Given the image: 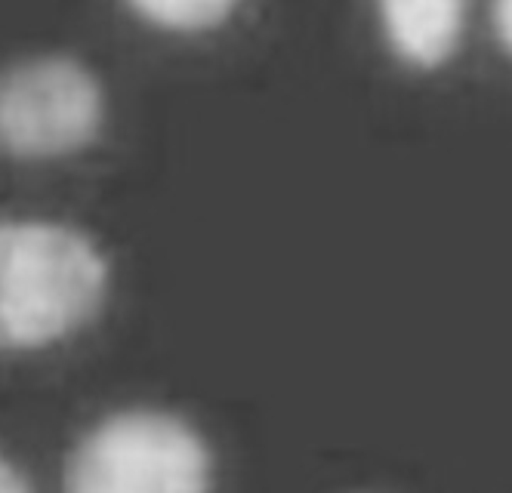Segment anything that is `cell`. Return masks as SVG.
<instances>
[{
  "label": "cell",
  "instance_id": "cell-5",
  "mask_svg": "<svg viewBox=\"0 0 512 493\" xmlns=\"http://www.w3.org/2000/svg\"><path fill=\"white\" fill-rule=\"evenodd\" d=\"M241 0H127V7L164 31L195 34L226 22Z\"/></svg>",
  "mask_w": 512,
  "mask_h": 493
},
{
  "label": "cell",
  "instance_id": "cell-1",
  "mask_svg": "<svg viewBox=\"0 0 512 493\" xmlns=\"http://www.w3.org/2000/svg\"><path fill=\"white\" fill-rule=\"evenodd\" d=\"M108 265L59 222L0 219V349H41L99 309Z\"/></svg>",
  "mask_w": 512,
  "mask_h": 493
},
{
  "label": "cell",
  "instance_id": "cell-2",
  "mask_svg": "<svg viewBox=\"0 0 512 493\" xmlns=\"http://www.w3.org/2000/svg\"><path fill=\"white\" fill-rule=\"evenodd\" d=\"M210 453L201 435L161 410H124L75 447L65 493H207Z\"/></svg>",
  "mask_w": 512,
  "mask_h": 493
},
{
  "label": "cell",
  "instance_id": "cell-3",
  "mask_svg": "<svg viewBox=\"0 0 512 493\" xmlns=\"http://www.w3.org/2000/svg\"><path fill=\"white\" fill-rule=\"evenodd\" d=\"M105 121L96 74L71 56H31L0 68V155L53 161L90 145Z\"/></svg>",
  "mask_w": 512,
  "mask_h": 493
},
{
  "label": "cell",
  "instance_id": "cell-6",
  "mask_svg": "<svg viewBox=\"0 0 512 493\" xmlns=\"http://www.w3.org/2000/svg\"><path fill=\"white\" fill-rule=\"evenodd\" d=\"M494 25L503 47L512 53V0H494Z\"/></svg>",
  "mask_w": 512,
  "mask_h": 493
},
{
  "label": "cell",
  "instance_id": "cell-4",
  "mask_svg": "<svg viewBox=\"0 0 512 493\" xmlns=\"http://www.w3.org/2000/svg\"><path fill=\"white\" fill-rule=\"evenodd\" d=\"M386 41L414 68L445 65L463 37L466 0H377Z\"/></svg>",
  "mask_w": 512,
  "mask_h": 493
},
{
  "label": "cell",
  "instance_id": "cell-7",
  "mask_svg": "<svg viewBox=\"0 0 512 493\" xmlns=\"http://www.w3.org/2000/svg\"><path fill=\"white\" fill-rule=\"evenodd\" d=\"M0 493H31L22 472L13 463H7L4 457H0Z\"/></svg>",
  "mask_w": 512,
  "mask_h": 493
}]
</instances>
